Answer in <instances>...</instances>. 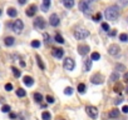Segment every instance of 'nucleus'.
<instances>
[{
	"mask_svg": "<svg viewBox=\"0 0 128 120\" xmlns=\"http://www.w3.org/2000/svg\"><path fill=\"white\" fill-rule=\"evenodd\" d=\"M119 13H118V6L117 5H111L108 6L104 11V16L107 20H112V21H114V20L118 18Z\"/></svg>",
	"mask_w": 128,
	"mask_h": 120,
	"instance_id": "f257e3e1",
	"label": "nucleus"
},
{
	"mask_svg": "<svg viewBox=\"0 0 128 120\" xmlns=\"http://www.w3.org/2000/svg\"><path fill=\"white\" fill-rule=\"evenodd\" d=\"M89 36V31L84 28H78L76 31H74V38L77 40H82V39H85Z\"/></svg>",
	"mask_w": 128,
	"mask_h": 120,
	"instance_id": "f03ea898",
	"label": "nucleus"
},
{
	"mask_svg": "<svg viewBox=\"0 0 128 120\" xmlns=\"http://www.w3.org/2000/svg\"><path fill=\"white\" fill-rule=\"evenodd\" d=\"M63 66H64L65 70L72 71L73 69H74V66H76V63H74V60H73L72 58H67L64 60V63H63Z\"/></svg>",
	"mask_w": 128,
	"mask_h": 120,
	"instance_id": "7ed1b4c3",
	"label": "nucleus"
},
{
	"mask_svg": "<svg viewBox=\"0 0 128 120\" xmlns=\"http://www.w3.org/2000/svg\"><path fill=\"white\" fill-rule=\"evenodd\" d=\"M85 111H87V114H88L90 118H93V119L98 118V109H97L96 106H93V105L87 106V108H85Z\"/></svg>",
	"mask_w": 128,
	"mask_h": 120,
	"instance_id": "20e7f679",
	"label": "nucleus"
},
{
	"mask_svg": "<svg viewBox=\"0 0 128 120\" xmlns=\"http://www.w3.org/2000/svg\"><path fill=\"white\" fill-rule=\"evenodd\" d=\"M23 28H24V24H23L22 20H19V19L15 20L14 24H13V30H14L16 34H20L22 30H23Z\"/></svg>",
	"mask_w": 128,
	"mask_h": 120,
	"instance_id": "39448f33",
	"label": "nucleus"
},
{
	"mask_svg": "<svg viewBox=\"0 0 128 120\" xmlns=\"http://www.w3.org/2000/svg\"><path fill=\"white\" fill-rule=\"evenodd\" d=\"M90 81H92L93 84H103V81H104V76H103L102 74L97 73V74H94L92 78H90Z\"/></svg>",
	"mask_w": 128,
	"mask_h": 120,
	"instance_id": "423d86ee",
	"label": "nucleus"
},
{
	"mask_svg": "<svg viewBox=\"0 0 128 120\" xmlns=\"http://www.w3.org/2000/svg\"><path fill=\"white\" fill-rule=\"evenodd\" d=\"M119 51H121V48H119L117 44H112V45L108 46V54H111V55H113V56L118 55Z\"/></svg>",
	"mask_w": 128,
	"mask_h": 120,
	"instance_id": "0eeeda50",
	"label": "nucleus"
},
{
	"mask_svg": "<svg viewBox=\"0 0 128 120\" xmlns=\"http://www.w3.org/2000/svg\"><path fill=\"white\" fill-rule=\"evenodd\" d=\"M34 26L36 28V29H44L45 28V20L43 19V18H36L35 20H34Z\"/></svg>",
	"mask_w": 128,
	"mask_h": 120,
	"instance_id": "6e6552de",
	"label": "nucleus"
},
{
	"mask_svg": "<svg viewBox=\"0 0 128 120\" xmlns=\"http://www.w3.org/2000/svg\"><path fill=\"white\" fill-rule=\"evenodd\" d=\"M49 23L51 26H58L59 23H60V20H59V16L57 14H51L50 18H49Z\"/></svg>",
	"mask_w": 128,
	"mask_h": 120,
	"instance_id": "1a4fd4ad",
	"label": "nucleus"
},
{
	"mask_svg": "<svg viewBox=\"0 0 128 120\" xmlns=\"http://www.w3.org/2000/svg\"><path fill=\"white\" fill-rule=\"evenodd\" d=\"M51 54H53L54 58L60 59V58H63V55H64V50H63L62 48H54V49L51 50Z\"/></svg>",
	"mask_w": 128,
	"mask_h": 120,
	"instance_id": "9d476101",
	"label": "nucleus"
},
{
	"mask_svg": "<svg viewBox=\"0 0 128 120\" xmlns=\"http://www.w3.org/2000/svg\"><path fill=\"white\" fill-rule=\"evenodd\" d=\"M79 8H80V10H82L83 13H85V14H89V13H90V8H89V5L85 4L84 1H80V3H79Z\"/></svg>",
	"mask_w": 128,
	"mask_h": 120,
	"instance_id": "9b49d317",
	"label": "nucleus"
},
{
	"mask_svg": "<svg viewBox=\"0 0 128 120\" xmlns=\"http://www.w3.org/2000/svg\"><path fill=\"white\" fill-rule=\"evenodd\" d=\"M88 51H89V46L88 45H79L78 46V53L80 55H85V54H88Z\"/></svg>",
	"mask_w": 128,
	"mask_h": 120,
	"instance_id": "f8f14e48",
	"label": "nucleus"
},
{
	"mask_svg": "<svg viewBox=\"0 0 128 120\" xmlns=\"http://www.w3.org/2000/svg\"><path fill=\"white\" fill-rule=\"evenodd\" d=\"M23 81H24V84H25L26 86H31V85L34 84V80H33L31 76H24V78H23Z\"/></svg>",
	"mask_w": 128,
	"mask_h": 120,
	"instance_id": "ddd939ff",
	"label": "nucleus"
},
{
	"mask_svg": "<svg viewBox=\"0 0 128 120\" xmlns=\"http://www.w3.org/2000/svg\"><path fill=\"white\" fill-rule=\"evenodd\" d=\"M36 9H38V8H36V5H31V6L26 10V15H28V16H34L35 13H36Z\"/></svg>",
	"mask_w": 128,
	"mask_h": 120,
	"instance_id": "4468645a",
	"label": "nucleus"
},
{
	"mask_svg": "<svg viewBox=\"0 0 128 120\" xmlns=\"http://www.w3.org/2000/svg\"><path fill=\"white\" fill-rule=\"evenodd\" d=\"M108 116L111 118V119H116V118H118V116H119V110H118V109H113V110H111V111H109V114H108Z\"/></svg>",
	"mask_w": 128,
	"mask_h": 120,
	"instance_id": "2eb2a0df",
	"label": "nucleus"
},
{
	"mask_svg": "<svg viewBox=\"0 0 128 120\" xmlns=\"http://www.w3.org/2000/svg\"><path fill=\"white\" fill-rule=\"evenodd\" d=\"M4 43H5L6 46H11V45H14V43H15V39H14L13 36H8V38H5Z\"/></svg>",
	"mask_w": 128,
	"mask_h": 120,
	"instance_id": "dca6fc26",
	"label": "nucleus"
},
{
	"mask_svg": "<svg viewBox=\"0 0 128 120\" xmlns=\"http://www.w3.org/2000/svg\"><path fill=\"white\" fill-rule=\"evenodd\" d=\"M90 68H92V59H87L85 61H84V70L89 71Z\"/></svg>",
	"mask_w": 128,
	"mask_h": 120,
	"instance_id": "f3484780",
	"label": "nucleus"
},
{
	"mask_svg": "<svg viewBox=\"0 0 128 120\" xmlns=\"http://www.w3.org/2000/svg\"><path fill=\"white\" fill-rule=\"evenodd\" d=\"M63 4H64L65 8L70 9V8L74 6V0H63Z\"/></svg>",
	"mask_w": 128,
	"mask_h": 120,
	"instance_id": "a211bd4d",
	"label": "nucleus"
},
{
	"mask_svg": "<svg viewBox=\"0 0 128 120\" xmlns=\"http://www.w3.org/2000/svg\"><path fill=\"white\" fill-rule=\"evenodd\" d=\"M35 59H36V63H38L39 68H40L42 70H44V69H45V65H44V63H43V60H42V58H40L39 55H36V56H35Z\"/></svg>",
	"mask_w": 128,
	"mask_h": 120,
	"instance_id": "6ab92c4d",
	"label": "nucleus"
},
{
	"mask_svg": "<svg viewBox=\"0 0 128 120\" xmlns=\"http://www.w3.org/2000/svg\"><path fill=\"white\" fill-rule=\"evenodd\" d=\"M50 6V0H43V5H42V10L43 11H48Z\"/></svg>",
	"mask_w": 128,
	"mask_h": 120,
	"instance_id": "aec40b11",
	"label": "nucleus"
},
{
	"mask_svg": "<svg viewBox=\"0 0 128 120\" xmlns=\"http://www.w3.org/2000/svg\"><path fill=\"white\" fill-rule=\"evenodd\" d=\"M118 79H119V74H118V71H114L111 75V78H109V81L113 83V81H116V80H118Z\"/></svg>",
	"mask_w": 128,
	"mask_h": 120,
	"instance_id": "412c9836",
	"label": "nucleus"
},
{
	"mask_svg": "<svg viewBox=\"0 0 128 120\" xmlns=\"http://www.w3.org/2000/svg\"><path fill=\"white\" fill-rule=\"evenodd\" d=\"M34 99H35L36 103H40L42 100H43V95L40 93H34Z\"/></svg>",
	"mask_w": 128,
	"mask_h": 120,
	"instance_id": "4be33fe9",
	"label": "nucleus"
},
{
	"mask_svg": "<svg viewBox=\"0 0 128 120\" xmlns=\"http://www.w3.org/2000/svg\"><path fill=\"white\" fill-rule=\"evenodd\" d=\"M16 14H18V11H16L14 8H10V9H8V15H9V16H11V18H15V16H16Z\"/></svg>",
	"mask_w": 128,
	"mask_h": 120,
	"instance_id": "5701e85b",
	"label": "nucleus"
},
{
	"mask_svg": "<svg viewBox=\"0 0 128 120\" xmlns=\"http://www.w3.org/2000/svg\"><path fill=\"white\" fill-rule=\"evenodd\" d=\"M42 119H43V120H50V119H51V115H50V113H48V111H44V113L42 114Z\"/></svg>",
	"mask_w": 128,
	"mask_h": 120,
	"instance_id": "b1692460",
	"label": "nucleus"
},
{
	"mask_svg": "<svg viewBox=\"0 0 128 120\" xmlns=\"http://www.w3.org/2000/svg\"><path fill=\"white\" fill-rule=\"evenodd\" d=\"M25 94H26V93H25V90H24V89H22V88L16 90V95L19 96V98H23V96H25Z\"/></svg>",
	"mask_w": 128,
	"mask_h": 120,
	"instance_id": "393cba45",
	"label": "nucleus"
},
{
	"mask_svg": "<svg viewBox=\"0 0 128 120\" xmlns=\"http://www.w3.org/2000/svg\"><path fill=\"white\" fill-rule=\"evenodd\" d=\"M55 41H57V43H59V44H64V39H63V36H62V35L57 34V35H55Z\"/></svg>",
	"mask_w": 128,
	"mask_h": 120,
	"instance_id": "a878e982",
	"label": "nucleus"
},
{
	"mask_svg": "<svg viewBox=\"0 0 128 120\" xmlns=\"http://www.w3.org/2000/svg\"><path fill=\"white\" fill-rule=\"evenodd\" d=\"M11 70H13V74H14L15 78H20V75H22L20 70H18L16 68H11Z\"/></svg>",
	"mask_w": 128,
	"mask_h": 120,
	"instance_id": "bb28decb",
	"label": "nucleus"
},
{
	"mask_svg": "<svg viewBox=\"0 0 128 120\" xmlns=\"http://www.w3.org/2000/svg\"><path fill=\"white\" fill-rule=\"evenodd\" d=\"M119 40H121V41H123V43H126V41H128V35L127 34H121L119 35Z\"/></svg>",
	"mask_w": 128,
	"mask_h": 120,
	"instance_id": "cd10ccee",
	"label": "nucleus"
},
{
	"mask_svg": "<svg viewBox=\"0 0 128 120\" xmlns=\"http://www.w3.org/2000/svg\"><path fill=\"white\" fill-rule=\"evenodd\" d=\"M122 89H123V86H122V84H121V83L116 84V86H114V91H116V93H118V94H119V93L122 91Z\"/></svg>",
	"mask_w": 128,
	"mask_h": 120,
	"instance_id": "c85d7f7f",
	"label": "nucleus"
},
{
	"mask_svg": "<svg viewBox=\"0 0 128 120\" xmlns=\"http://www.w3.org/2000/svg\"><path fill=\"white\" fill-rule=\"evenodd\" d=\"M90 59H92V61H93V60H99L101 59V54L99 53H93L92 56H90Z\"/></svg>",
	"mask_w": 128,
	"mask_h": 120,
	"instance_id": "c756f323",
	"label": "nucleus"
},
{
	"mask_svg": "<svg viewBox=\"0 0 128 120\" xmlns=\"http://www.w3.org/2000/svg\"><path fill=\"white\" fill-rule=\"evenodd\" d=\"M44 39H45V44H50L51 43V38H50V35L49 34H44Z\"/></svg>",
	"mask_w": 128,
	"mask_h": 120,
	"instance_id": "7c9ffc66",
	"label": "nucleus"
},
{
	"mask_svg": "<svg viewBox=\"0 0 128 120\" xmlns=\"http://www.w3.org/2000/svg\"><path fill=\"white\" fill-rule=\"evenodd\" d=\"M31 46L33 48H39L40 46V41H39V40H33V41H31Z\"/></svg>",
	"mask_w": 128,
	"mask_h": 120,
	"instance_id": "2f4dec72",
	"label": "nucleus"
},
{
	"mask_svg": "<svg viewBox=\"0 0 128 120\" xmlns=\"http://www.w3.org/2000/svg\"><path fill=\"white\" fill-rule=\"evenodd\" d=\"M78 91H79L80 94H83V93L85 91V85H84V84H79V85H78Z\"/></svg>",
	"mask_w": 128,
	"mask_h": 120,
	"instance_id": "473e14b6",
	"label": "nucleus"
},
{
	"mask_svg": "<svg viewBox=\"0 0 128 120\" xmlns=\"http://www.w3.org/2000/svg\"><path fill=\"white\" fill-rule=\"evenodd\" d=\"M118 5L119 6H127L128 5V0H118Z\"/></svg>",
	"mask_w": 128,
	"mask_h": 120,
	"instance_id": "72a5a7b5",
	"label": "nucleus"
},
{
	"mask_svg": "<svg viewBox=\"0 0 128 120\" xmlns=\"http://www.w3.org/2000/svg\"><path fill=\"white\" fill-rule=\"evenodd\" d=\"M102 29H103L104 31H109V29H111V28H109V24H108V23H103V24H102Z\"/></svg>",
	"mask_w": 128,
	"mask_h": 120,
	"instance_id": "f704fd0d",
	"label": "nucleus"
},
{
	"mask_svg": "<svg viewBox=\"0 0 128 120\" xmlns=\"http://www.w3.org/2000/svg\"><path fill=\"white\" fill-rule=\"evenodd\" d=\"M45 100H47V103H49V104H53V103H54V98H53V96H49V95H47Z\"/></svg>",
	"mask_w": 128,
	"mask_h": 120,
	"instance_id": "c9c22d12",
	"label": "nucleus"
},
{
	"mask_svg": "<svg viewBox=\"0 0 128 120\" xmlns=\"http://www.w3.org/2000/svg\"><path fill=\"white\" fill-rule=\"evenodd\" d=\"M64 94H65V95H72V94H73V89H72V88H67V89L64 90Z\"/></svg>",
	"mask_w": 128,
	"mask_h": 120,
	"instance_id": "e433bc0d",
	"label": "nucleus"
},
{
	"mask_svg": "<svg viewBox=\"0 0 128 120\" xmlns=\"http://www.w3.org/2000/svg\"><path fill=\"white\" fill-rule=\"evenodd\" d=\"M1 111H3V113H9V111H10V106H9V105H4V106L1 108Z\"/></svg>",
	"mask_w": 128,
	"mask_h": 120,
	"instance_id": "4c0bfd02",
	"label": "nucleus"
},
{
	"mask_svg": "<svg viewBox=\"0 0 128 120\" xmlns=\"http://www.w3.org/2000/svg\"><path fill=\"white\" fill-rule=\"evenodd\" d=\"M101 18H102V14H96L94 16H93V20H94V21H99V20H101Z\"/></svg>",
	"mask_w": 128,
	"mask_h": 120,
	"instance_id": "58836bf2",
	"label": "nucleus"
},
{
	"mask_svg": "<svg viewBox=\"0 0 128 120\" xmlns=\"http://www.w3.org/2000/svg\"><path fill=\"white\" fill-rule=\"evenodd\" d=\"M116 70L117 71H122V70H126V68H124V65H116Z\"/></svg>",
	"mask_w": 128,
	"mask_h": 120,
	"instance_id": "ea45409f",
	"label": "nucleus"
},
{
	"mask_svg": "<svg viewBox=\"0 0 128 120\" xmlns=\"http://www.w3.org/2000/svg\"><path fill=\"white\" fill-rule=\"evenodd\" d=\"M5 90H6V91H10V90H13V85H11L10 83H8V84L5 85Z\"/></svg>",
	"mask_w": 128,
	"mask_h": 120,
	"instance_id": "a19ab883",
	"label": "nucleus"
},
{
	"mask_svg": "<svg viewBox=\"0 0 128 120\" xmlns=\"http://www.w3.org/2000/svg\"><path fill=\"white\" fill-rule=\"evenodd\" d=\"M122 101H123V99H122V98H118V99H116V100H114V104H116V105H118V104H121Z\"/></svg>",
	"mask_w": 128,
	"mask_h": 120,
	"instance_id": "79ce46f5",
	"label": "nucleus"
},
{
	"mask_svg": "<svg viewBox=\"0 0 128 120\" xmlns=\"http://www.w3.org/2000/svg\"><path fill=\"white\" fill-rule=\"evenodd\" d=\"M122 111H123V113H128V106H127V105H124V106L122 108Z\"/></svg>",
	"mask_w": 128,
	"mask_h": 120,
	"instance_id": "37998d69",
	"label": "nucleus"
},
{
	"mask_svg": "<svg viewBox=\"0 0 128 120\" xmlns=\"http://www.w3.org/2000/svg\"><path fill=\"white\" fill-rule=\"evenodd\" d=\"M123 78H124V80L128 83V73H124V75H123Z\"/></svg>",
	"mask_w": 128,
	"mask_h": 120,
	"instance_id": "c03bdc74",
	"label": "nucleus"
},
{
	"mask_svg": "<svg viewBox=\"0 0 128 120\" xmlns=\"http://www.w3.org/2000/svg\"><path fill=\"white\" fill-rule=\"evenodd\" d=\"M109 35H111V36H114V35H116V30H111V31H109Z\"/></svg>",
	"mask_w": 128,
	"mask_h": 120,
	"instance_id": "a18cd8bd",
	"label": "nucleus"
},
{
	"mask_svg": "<svg viewBox=\"0 0 128 120\" xmlns=\"http://www.w3.org/2000/svg\"><path fill=\"white\" fill-rule=\"evenodd\" d=\"M82 1H84L85 4H88V5H89L90 3H92V1H93V0H82Z\"/></svg>",
	"mask_w": 128,
	"mask_h": 120,
	"instance_id": "49530a36",
	"label": "nucleus"
},
{
	"mask_svg": "<svg viewBox=\"0 0 128 120\" xmlns=\"http://www.w3.org/2000/svg\"><path fill=\"white\" fill-rule=\"evenodd\" d=\"M19 1V4H22V5H24L25 3H26V0H18Z\"/></svg>",
	"mask_w": 128,
	"mask_h": 120,
	"instance_id": "de8ad7c7",
	"label": "nucleus"
},
{
	"mask_svg": "<svg viewBox=\"0 0 128 120\" xmlns=\"http://www.w3.org/2000/svg\"><path fill=\"white\" fill-rule=\"evenodd\" d=\"M15 116H16V115H15V114H10V118H11V119H14V118H15Z\"/></svg>",
	"mask_w": 128,
	"mask_h": 120,
	"instance_id": "09e8293b",
	"label": "nucleus"
},
{
	"mask_svg": "<svg viewBox=\"0 0 128 120\" xmlns=\"http://www.w3.org/2000/svg\"><path fill=\"white\" fill-rule=\"evenodd\" d=\"M126 90H127V93H128V88H127V89H126Z\"/></svg>",
	"mask_w": 128,
	"mask_h": 120,
	"instance_id": "8fccbe9b",
	"label": "nucleus"
},
{
	"mask_svg": "<svg viewBox=\"0 0 128 120\" xmlns=\"http://www.w3.org/2000/svg\"><path fill=\"white\" fill-rule=\"evenodd\" d=\"M0 14H1V10H0Z\"/></svg>",
	"mask_w": 128,
	"mask_h": 120,
	"instance_id": "3c124183",
	"label": "nucleus"
},
{
	"mask_svg": "<svg viewBox=\"0 0 128 120\" xmlns=\"http://www.w3.org/2000/svg\"><path fill=\"white\" fill-rule=\"evenodd\" d=\"M127 20H128V18H127Z\"/></svg>",
	"mask_w": 128,
	"mask_h": 120,
	"instance_id": "603ef678",
	"label": "nucleus"
}]
</instances>
